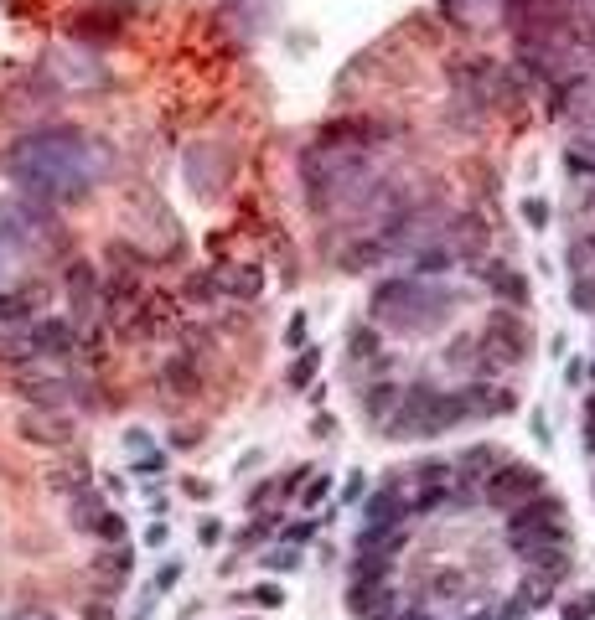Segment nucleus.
<instances>
[{
  "label": "nucleus",
  "instance_id": "f257e3e1",
  "mask_svg": "<svg viewBox=\"0 0 595 620\" xmlns=\"http://www.w3.org/2000/svg\"><path fill=\"white\" fill-rule=\"evenodd\" d=\"M21 171L57 192H78L88 181V150L78 140H32L21 150Z\"/></svg>",
  "mask_w": 595,
  "mask_h": 620
},
{
  "label": "nucleus",
  "instance_id": "f03ea898",
  "mask_svg": "<svg viewBox=\"0 0 595 620\" xmlns=\"http://www.w3.org/2000/svg\"><path fill=\"white\" fill-rule=\"evenodd\" d=\"M26 336H32L37 357H73V347H78V326H68V321H37Z\"/></svg>",
  "mask_w": 595,
  "mask_h": 620
},
{
  "label": "nucleus",
  "instance_id": "7ed1b4c3",
  "mask_svg": "<svg viewBox=\"0 0 595 620\" xmlns=\"http://www.w3.org/2000/svg\"><path fill=\"white\" fill-rule=\"evenodd\" d=\"M68 512H73V527H78V533H99L104 517H109V502L83 481V486H73V496H68Z\"/></svg>",
  "mask_w": 595,
  "mask_h": 620
},
{
  "label": "nucleus",
  "instance_id": "20e7f679",
  "mask_svg": "<svg viewBox=\"0 0 595 620\" xmlns=\"http://www.w3.org/2000/svg\"><path fill=\"white\" fill-rule=\"evenodd\" d=\"M21 434H26V440H37V445H63L73 429H68L63 414H52V409H42V403H37L32 414H21Z\"/></svg>",
  "mask_w": 595,
  "mask_h": 620
},
{
  "label": "nucleus",
  "instance_id": "39448f33",
  "mask_svg": "<svg viewBox=\"0 0 595 620\" xmlns=\"http://www.w3.org/2000/svg\"><path fill=\"white\" fill-rule=\"evenodd\" d=\"M161 383H166L171 393H197V388H202V372H197V357H192V352H182V357H171V362L161 367Z\"/></svg>",
  "mask_w": 595,
  "mask_h": 620
},
{
  "label": "nucleus",
  "instance_id": "423d86ee",
  "mask_svg": "<svg viewBox=\"0 0 595 620\" xmlns=\"http://www.w3.org/2000/svg\"><path fill=\"white\" fill-rule=\"evenodd\" d=\"M68 300H73V316H88V305H94V279H88V264H78V274H68Z\"/></svg>",
  "mask_w": 595,
  "mask_h": 620
},
{
  "label": "nucleus",
  "instance_id": "0eeeda50",
  "mask_svg": "<svg viewBox=\"0 0 595 620\" xmlns=\"http://www.w3.org/2000/svg\"><path fill=\"white\" fill-rule=\"evenodd\" d=\"M394 512H399V496H394V491H378L373 502H368L363 527H389V522H394Z\"/></svg>",
  "mask_w": 595,
  "mask_h": 620
},
{
  "label": "nucleus",
  "instance_id": "6e6552de",
  "mask_svg": "<svg viewBox=\"0 0 595 620\" xmlns=\"http://www.w3.org/2000/svg\"><path fill=\"white\" fill-rule=\"evenodd\" d=\"M316 367H321V352L311 347V352H306L301 362H295V367H290V388H311V378H316Z\"/></svg>",
  "mask_w": 595,
  "mask_h": 620
},
{
  "label": "nucleus",
  "instance_id": "1a4fd4ad",
  "mask_svg": "<svg viewBox=\"0 0 595 620\" xmlns=\"http://www.w3.org/2000/svg\"><path fill=\"white\" fill-rule=\"evenodd\" d=\"M130 558H135V553H130L125 543H119V548L104 558V574H114V584H125V579H130Z\"/></svg>",
  "mask_w": 595,
  "mask_h": 620
},
{
  "label": "nucleus",
  "instance_id": "9d476101",
  "mask_svg": "<svg viewBox=\"0 0 595 620\" xmlns=\"http://www.w3.org/2000/svg\"><path fill=\"white\" fill-rule=\"evenodd\" d=\"M295 564H301V553H295V548H275L270 558H264V569H270V574H290Z\"/></svg>",
  "mask_w": 595,
  "mask_h": 620
},
{
  "label": "nucleus",
  "instance_id": "9b49d317",
  "mask_svg": "<svg viewBox=\"0 0 595 620\" xmlns=\"http://www.w3.org/2000/svg\"><path fill=\"white\" fill-rule=\"evenodd\" d=\"M352 357L357 362H373L378 357V336L373 331H352Z\"/></svg>",
  "mask_w": 595,
  "mask_h": 620
},
{
  "label": "nucleus",
  "instance_id": "f8f14e48",
  "mask_svg": "<svg viewBox=\"0 0 595 620\" xmlns=\"http://www.w3.org/2000/svg\"><path fill=\"white\" fill-rule=\"evenodd\" d=\"M249 600H254V605H264V610H280V605H285V589H280V584H259Z\"/></svg>",
  "mask_w": 595,
  "mask_h": 620
},
{
  "label": "nucleus",
  "instance_id": "ddd939ff",
  "mask_svg": "<svg viewBox=\"0 0 595 620\" xmlns=\"http://www.w3.org/2000/svg\"><path fill=\"white\" fill-rule=\"evenodd\" d=\"M99 538H104V543H125V517H119L114 507H109V517H104V527H99Z\"/></svg>",
  "mask_w": 595,
  "mask_h": 620
},
{
  "label": "nucleus",
  "instance_id": "4468645a",
  "mask_svg": "<svg viewBox=\"0 0 595 620\" xmlns=\"http://www.w3.org/2000/svg\"><path fill=\"white\" fill-rule=\"evenodd\" d=\"M326 491H332V476H326V471H321L316 481H306V507H316V502H321V496H326Z\"/></svg>",
  "mask_w": 595,
  "mask_h": 620
},
{
  "label": "nucleus",
  "instance_id": "2eb2a0df",
  "mask_svg": "<svg viewBox=\"0 0 595 620\" xmlns=\"http://www.w3.org/2000/svg\"><path fill=\"white\" fill-rule=\"evenodd\" d=\"M275 491H280V481H264V486H254V491H249V512H259V507L270 502Z\"/></svg>",
  "mask_w": 595,
  "mask_h": 620
},
{
  "label": "nucleus",
  "instance_id": "dca6fc26",
  "mask_svg": "<svg viewBox=\"0 0 595 620\" xmlns=\"http://www.w3.org/2000/svg\"><path fill=\"white\" fill-rule=\"evenodd\" d=\"M311 533H316V522H295V527H285V538H290V543H306Z\"/></svg>",
  "mask_w": 595,
  "mask_h": 620
},
{
  "label": "nucleus",
  "instance_id": "f3484780",
  "mask_svg": "<svg viewBox=\"0 0 595 620\" xmlns=\"http://www.w3.org/2000/svg\"><path fill=\"white\" fill-rule=\"evenodd\" d=\"M6 620H52V615H47V610H37V605H26V610H11Z\"/></svg>",
  "mask_w": 595,
  "mask_h": 620
},
{
  "label": "nucleus",
  "instance_id": "a211bd4d",
  "mask_svg": "<svg viewBox=\"0 0 595 620\" xmlns=\"http://www.w3.org/2000/svg\"><path fill=\"white\" fill-rule=\"evenodd\" d=\"M197 538H202V543H218V538H223V527H218V522H202V527H197Z\"/></svg>",
  "mask_w": 595,
  "mask_h": 620
},
{
  "label": "nucleus",
  "instance_id": "6ab92c4d",
  "mask_svg": "<svg viewBox=\"0 0 595 620\" xmlns=\"http://www.w3.org/2000/svg\"><path fill=\"white\" fill-rule=\"evenodd\" d=\"M145 543H151V548H161V543H166V522H151V533H145Z\"/></svg>",
  "mask_w": 595,
  "mask_h": 620
},
{
  "label": "nucleus",
  "instance_id": "aec40b11",
  "mask_svg": "<svg viewBox=\"0 0 595 620\" xmlns=\"http://www.w3.org/2000/svg\"><path fill=\"white\" fill-rule=\"evenodd\" d=\"M301 336H306V321L295 316V321H290V336H285V341H290V347H301Z\"/></svg>",
  "mask_w": 595,
  "mask_h": 620
},
{
  "label": "nucleus",
  "instance_id": "412c9836",
  "mask_svg": "<svg viewBox=\"0 0 595 620\" xmlns=\"http://www.w3.org/2000/svg\"><path fill=\"white\" fill-rule=\"evenodd\" d=\"M0 259H6V248H0Z\"/></svg>",
  "mask_w": 595,
  "mask_h": 620
}]
</instances>
